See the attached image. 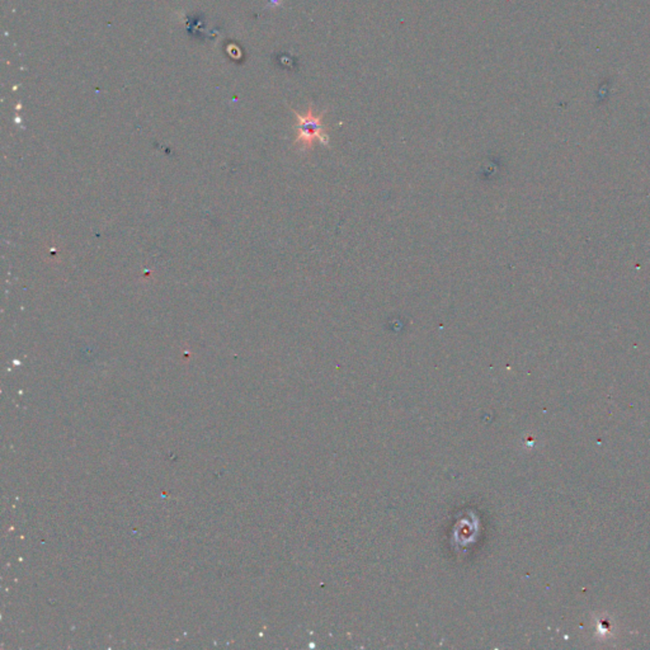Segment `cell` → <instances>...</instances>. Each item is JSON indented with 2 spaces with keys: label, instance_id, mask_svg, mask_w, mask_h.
I'll list each match as a JSON object with an SVG mask.
<instances>
[{
  "label": "cell",
  "instance_id": "cell-1",
  "mask_svg": "<svg viewBox=\"0 0 650 650\" xmlns=\"http://www.w3.org/2000/svg\"><path fill=\"white\" fill-rule=\"evenodd\" d=\"M294 113L296 116L295 144L300 145L305 150L313 149L314 144L317 141L323 145L329 144V136L325 132V127L323 125L324 113L314 115L311 106L305 115H300L296 111H294Z\"/></svg>",
  "mask_w": 650,
  "mask_h": 650
}]
</instances>
